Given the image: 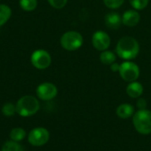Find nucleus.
Returning a JSON list of instances; mask_svg holds the SVG:
<instances>
[{
    "instance_id": "obj_1",
    "label": "nucleus",
    "mask_w": 151,
    "mask_h": 151,
    "mask_svg": "<svg viewBox=\"0 0 151 151\" xmlns=\"http://www.w3.org/2000/svg\"><path fill=\"white\" fill-rule=\"evenodd\" d=\"M116 51L119 58L126 60H131L138 56L140 45L134 37L125 36L119 41Z\"/></svg>"
},
{
    "instance_id": "obj_2",
    "label": "nucleus",
    "mask_w": 151,
    "mask_h": 151,
    "mask_svg": "<svg viewBox=\"0 0 151 151\" xmlns=\"http://www.w3.org/2000/svg\"><path fill=\"white\" fill-rule=\"evenodd\" d=\"M40 109V103L33 96H24L16 104V112L21 117H30L35 115Z\"/></svg>"
},
{
    "instance_id": "obj_3",
    "label": "nucleus",
    "mask_w": 151,
    "mask_h": 151,
    "mask_svg": "<svg viewBox=\"0 0 151 151\" xmlns=\"http://www.w3.org/2000/svg\"><path fill=\"white\" fill-rule=\"evenodd\" d=\"M133 124L135 130L141 134H151V111L143 109L139 110L133 116Z\"/></svg>"
},
{
    "instance_id": "obj_4",
    "label": "nucleus",
    "mask_w": 151,
    "mask_h": 151,
    "mask_svg": "<svg viewBox=\"0 0 151 151\" xmlns=\"http://www.w3.org/2000/svg\"><path fill=\"white\" fill-rule=\"evenodd\" d=\"M82 43L83 37L79 32L76 31H68L60 38L61 46L68 51H74L78 50L81 47Z\"/></svg>"
},
{
    "instance_id": "obj_5",
    "label": "nucleus",
    "mask_w": 151,
    "mask_h": 151,
    "mask_svg": "<svg viewBox=\"0 0 151 151\" xmlns=\"http://www.w3.org/2000/svg\"><path fill=\"white\" fill-rule=\"evenodd\" d=\"M119 73L124 81L127 82H133L135 81L140 76V68L136 64L127 61L119 65Z\"/></svg>"
},
{
    "instance_id": "obj_6",
    "label": "nucleus",
    "mask_w": 151,
    "mask_h": 151,
    "mask_svg": "<svg viewBox=\"0 0 151 151\" xmlns=\"http://www.w3.org/2000/svg\"><path fill=\"white\" fill-rule=\"evenodd\" d=\"M27 139L32 146L41 147L49 142L50 132L44 127H35L29 132Z\"/></svg>"
},
{
    "instance_id": "obj_7",
    "label": "nucleus",
    "mask_w": 151,
    "mask_h": 151,
    "mask_svg": "<svg viewBox=\"0 0 151 151\" xmlns=\"http://www.w3.org/2000/svg\"><path fill=\"white\" fill-rule=\"evenodd\" d=\"M31 64L36 69H47L51 64V57L45 50H36L31 55Z\"/></svg>"
},
{
    "instance_id": "obj_8",
    "label": "nucleus",
    "mask_w": 151,
    "mask_h": 151,
    "mask_svg": "<svg viewBox=\"0 0 151 151\" xmlns=\"http://www.w3.org/2000/svg\"><path fill=\"white\" fill-rule=\"evenodd\" d=\"M36 95L42 101H50L54 99L58 95V88L50 82L41 83L36 88Z\"/></svg>"
},
{
    "instance_id": "obj_9",
    "label": "nucleus",
    "mask_w": 151,
    "mask_h": 151,
    "mask_svg": "<svg viewBox=\"0 0 151 151\" xmlns=\"http://www.w3.org/2000/svg\"><path fill=\"white\" fill-rule=\"evenodd\" d=\"M93 46L100 51L106 50L111 44V38L107 33L104 31H96L92 36Z\"/></svg>"
},
{
    "instance_id": "obj_10",
    "label": "nucleus",
    "mask_w": 151,
    "mask_h": 151,
    "mask_svg": "<svg viewBox=\"0 0 151 151\" xmlns=\"http://www.w3.org/2000/svg\"><path fill=\"white\" fill-rule=\"evenodd\" d=\"M141 19V16L138 12L134 10H128L124 12L122 17V23L127 27L136 26Z\"/></svg>"
},
{
    "instance_id": "obj_11",
    "label": "nucleus",
    "mask_w": 151,
    "mask_h": 151,
    "mask_svg": "<svg viewBox=\"0 0 151 151\" xmlns=\"http://www.w3.org/2000/svg\"><path fill=\"white\" fill-rule=\"evenodd\" d=\"M105 25L111 29H119L122 23V18L117 12H110L104 18Z\"/></svg>"
},
{
    "instance_id": "obj_12",
    "label": "nucleus",
    "mask_w": 151,
    "mask_h": 151,
    "mask_svg": "<svg viewBox=\"0 0 151 151\" xmlns=\"http://www.w3.org/2000/svg\"><path fill=\"white\" fill-rule=\"evenodd\" d=\"M116 114L119 118L127 119L130 117L134 116V108L133 105L129 104H122L119 105V107L116 110Z\"/></svg>"
},
{
    "instance_id": "obj_13",
    "label": "nucleus",
    "mask_w": 151,
    "mask_h": 151,
    "mask_svg": "<svg viewBox=\"0 0 151 151\" xmlns=\"http://www.w3.org/2000/svg\"><path fill=\"white\" fill-rule=\"evenodd\" d=\"M143 93V86L138 81H133L127 87V94L132 98H138Z\"/></svg>"
},
{
    "instance_id": "obj_14",
    "label": "nucleus",
    "mask_w": 151,
    "mask_h": 151,
    "mask_svg": "<svg viewBox=\"0 0 151 151\" xmlns=\"http://www.w3.org/2000/svg\"><path fill=\"white\" fill-rule=\"evenodd\" d=\"M27 136V133L25 131V129L21 128V127H15L13 129H12L11 133H10V138L12 141L19 142L23 141Z\"/></svg>"
},
{
    "instance_id": "obj_15",
    "label": "nucleus",
    "mask_w": 151,
    "mask_h": 151,
    "mask_svg": "<svg viewBox=\"0 0 151 151\" xmlns=\"http://www.w3.org/2000/svg\"><path fill=\"white\" fill-rule=\"evenodd\" d=\"M11 16H12L11 8L6 4H0V27L4 25L9 20Z\"/></svg>"
},
{
    "instance_id": "obj_16",
    "label": "nucleus",
    "mask_w": 151,
    "mask_h": 151,
    "mask_svg": "<svg viewBox=\"0 0 151 151\" xmlns=\"http://www.w3.org/2000/svg\"><path fill=\"white\" fill-rule=\"evenodd\" d=\"M116 60V56L112 51L110 50H104L100 54V61L106 65H111Z\"/></svg>"
},
{
    "instance_id": "obj_17",
    "label": "nucleus",
    "mask_w": 151,
    "mask_h": 151,
    "mask_svg": "<svg viewBox=\"0 0 151 151\" xmlns=\"http://www.w3.org/2000/svg\"><path fill=\"white\" fill-rule=\"evenodd\" d=\"M1 151H25V150L19 142L11 140L4 143Z\"/></svg>"
},
{
    "instance_id": "obj_18",
    "label": "nucleus",
    "mask_w": 151,
    "mask_h": 151,
    "mask_svg": "<svg viewBox=\"0 0 151 151\" xmlns=\"http://www.w3.org/2000/svg\"><path fill=\"white\" fill-rule=\"evenodd\" d=\"M19 6L26 12L34 11L37 7V0H19Z\"/></svg>"
},
{
    "instance_id": "obj_19",
    "label": "nucleus",
    "mask_w": 151,
    "mask_h": 151,
    "mask_svg": "<svg viewBox=\"0 0 151 151\" xmlns=\"http://www.w3.org/2000/svg\"><path fill=\"white\" fill-rule=\"evenodd\" d=\"M2 113L5 117H12L16 113V105L12 103H6L2 107Z\"/></svg>"
},
{
    "instance_id": "obj_20",
    "label": "nucleus",
    "mask_w": 151,
    "mask_h": 151,
    "mask_svg": "<svg viewBox=\"0 0 151 151\" xmlns=\"http://www.w3.org/2000/svg\"><path fill=\"white\" fill-rule=\"evenodd\" d=\"M131 5L136 10H142L149 4V0H129Z\"/></svg>"
},
{
    "instance_id": "obj_21",
    "label": "nucleus",
    "mask_w": 151,
    "mask_h": 151,
    "mask_svg": "<svg viewBox=\"0 0 151 151\" xmlns=\"http://www.w3.org/2000/svg\"><path fill=\"white\" fill-rule=\"evenodd\" d=\"M124 1L125 0H104V3L108 8L117 9V8H119L123 4Z\"/></svg>"
},
{
    "instance_id": "obj_22",
    "label": "nucleus",
    "mask_w": 151,
    "mask_h": 151,
    "mask_svg": "<svg viewBox=\"0 0 151 151\" xmlns=\"http://www.w3.org/2000/svg\"><path fill=\"white\" fill-rule=\"evenodd\" d=\"M48 2L55 9H62L67 4V0H48Z\"/></svg>"
},
{
    "instance_id": "obj_23",
    "label": "nucleus",
    "mask_w": 151,
    "mask_h": 151,
    "mask_svg": "<svg viewBox=\"0 0 151 151\" xmlns=\"http://www.w3.org/2000/svg\"><path fill=\"white\" fill-rule=\"evenodd\" d=\"M146 106H147V103H146V100L145 99H139L137 101V107L139 108V110H143V109H146Z\"/></svg>"
},
{
    "instance_id": "obj_24",
    "label": "nucleus",
    "mask_w": 151,
    "mask_h": 151,
    "mask_svg": "<svg viewBox=\"0 0 151 151\" xmlns=\"http://www.w3.org/2000/svg\"><path fill=\"white\" fill-rule=\"evenodd\" d=\"M119 65H118L117 63H113V64H111V71L112 72H119Z\"/></svg>"
}]
</instances>
